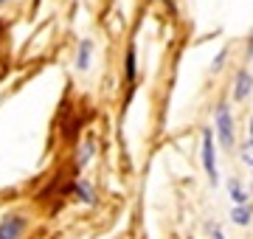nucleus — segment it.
Instances as JSON below:
<instances>
[{
    "mask_svg": "<svg viewBox=\"0 0 253 239\" xmlns=\"http://www.w3.org/2000/svg\"><path fill=\"white\" fill-rule=\"evenodd\" d=\"M231 220H234L236 225H245V222L251 220V208H248V205H236L234 211H231Z\"/></svg>",
    "mask_w": 253,
    "mask_h": 239,
    "instance_id": "9",
    "label": "nucleus"
},
{
    "mask_svg": "<svg viewBox=\"0 0 253 239\" xmlns=\"http://www.w3.org/2000/svg\"><path fill=\"white\" fill-rule=\"evenodd\" d=\"M231 197H234L236 205H245V192H242V186L239 183H231Z\"/></svg>",
    "mask_w": 253,
    "mask_h": 239,
    "instance_id": "10",
    "label": "nucleus"
},
{
    "mask_svg": "<svg viewBox=\"0 0 253 239\" xmlns=\"http://www.w3.org/2000/svg\"><path fill=\"white\" fill-rule=\"evenodd\" d=\"M90 62H93V40L84 37V40H79V45H76V71H79V74L90 71Z\"/></svg>",
    "mask_w": 253,
    "mask_h": 239,
    "instance_id": "4",
    "label": "nucleus"
},
{
    "mask_svg": "<svg viewBox=\"0 0 253 239\" xmlns=\"http://www.w3.org/2000/svg\"><path fill=\"white\" fill-rule=\"evenodd\" d=\"M251 144H253V119H251Z\"/></svg>",
    "mask_w": 253,
    "mask_h": 239,
    "instance_id": "12",
    "label": "nucleus"
},
{
    "mask_svg": "<svg viewBox=\"0 0 253 239\" xmlns=\"http://www.w3.org/2000/svg\"><path fill=\"white\" fill-rule=\"evenodd\" d=\"M217 135L222 141V147H234V119H231V110H228V104H219L217 107Z\"/></svg>",
    "mask_w": 253,
    "mask_h": 239,
    "instance_id": "2",
    "label": "nucleus"
},
{
    "mask_svg": "<svg viewBox=\"0 0 253 239\" xmlns=\"http://www.w3.org/2000/svg\"><path fill=\"white\" fill-rule=\"evenodd\" d=\"M93 155H96V141L93 138H84L79 144V147H76V158H73V166H76V169H84V166L90 163L93 160Z\"/></svg>",
    "mask_w": 253,
    "mask_h": 239,
    "instance_id": "6",
    "label": "nucleus"
},
{
    "mask_svg": "<svg viewBox=\"0 0 253 239\" xmlns=\"http://www.w3.org/2000/svg\"><path fill=\"white\" fill-rule=\"evenodd\" d=\"M71 192H73V197H76L79 202H84V205H93V202H96V189H93V183L90 180H84V177L73 180Z\"/></svg>",
    "mask_w": 253,
    "mask_h": 239,
    "instance_id": "5",
    "label": "nucleus"
},
{
    "mask_svg": "<svg viewBox=\"0 0 253 239\" xmlns=\"http://www.w3.org/2000/svg\"><path fill=\"white\" fill-rule=\"evenodd\" d=\"M251 87H253V76L248 74V71H239V74H236V84H234V96L236 99H245V96L251 93Z\"/></svg>",
    "mask_w": 253,
    "mask_h": 239,
    "instance_id": "7",
    "label": "nucleus"
},
{
    "mask_svg": "<svg viewBox=\"0 0 253 239\" xmlns=\"http://www.w3.org/2000/svg\"><path fill=\"white\" fill-rule=\"evenodd\" d=\"M6 3H9V0H0V9H3V6H6Z\"/></svg>",
    "mask_w": 253,
    "mask_h": 239,
    "instance_id": "13",
    "label": "nucleus"
},
{
    "mask_svg": "<svg viewBox=\"0 0 253 239\" xmlns=\"http://www.w3.org/2000/svg\"><path fill=\"white\" fill-rule=\"evenodd\" d=\"M203 166H206L208 180L217 186L219 175H217V158H214V138H211V129L203 132Z\"/></svg>",
    "mask_w": 253,
    "mask_h": 239,
    "instance_id": "3",
    "label": "nucleus"
},
{
    "mask_svg": "<svg viewBox=\"0 0 253 239\" xmlns=\"http://www.w3.org/2000/svg\"><path fill=\"white\" fill-rule=\"evenodd\" d=\"M28 231V217L20 211H11L0 220V239H23Z\"/></svg>",
    "mask_w": 253,
    "mask_h": 239,
    "instance_id": "1",
    "label": "nucleus"
},
{
    "mask_svg": "<svg viewBox=\"0 0 253 239\" xmlns=\"http://www.w3.org/2000/svg\"><path fill=\"white\" fill-rule=\"evenodd\" d=\"M126 82H135V48H126V65H124Z\"/></svg>",
    "mask_w": 253,
    "mask_h": 239,
    "instance_id": "8",
    "label": "nucleus"
},
{
    "mask_svg": "<svg viewBox=\"0 0 253 239\" xmlns=\"http://www.w3.org/2000/svg\"><path fill=\"white\" fill-rule=\"evenodd\" d=\"M214 239H225V234H222L219 228H214Z\"/></svg>",
    "mask_w": 253,
    "mask_h": 239,
    "instance_id": "11",
    "label": "nucleus"
}]
</instances>
